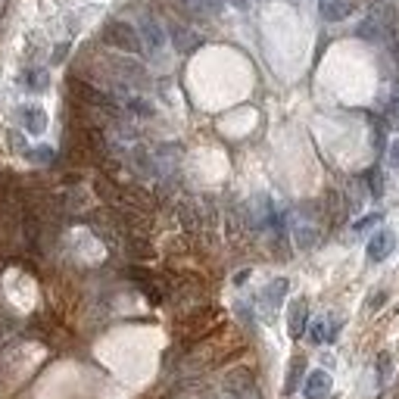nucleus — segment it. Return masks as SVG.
Instances as JSON below:
<instances>
[{
	"label": "nucleus",
	"instance_id": "nucleus-1",
	"mask_svg": "<svg viewBox=\"0 0 399 399\" xmlns=\"http://www.w3.org/2000/svg\"><path fill=\"white\" fill-rule=\"evenodd\" d=\"M103 44L116 47V50H122V53H141L144 50L137 28L128 26V22H122V19H110L107 26H103Z\"/></svg>",
	"mask_w": 399,
	"mask_h": 399
},
{
	"label": "nucleus",
	"instance_id": "nucleus-2",
	"mask_svg": "<svg viewBox=\"0 0 399 399\" xmlns=\"http://www.w3.org/2000/svg\"><path fill=\"white\" fill-rule=\"evenodd\" d=\"M225 393L231 399H262L259 393V381L247 368H234L225 378Z\"/></svg>",
	"mask_w": 399,
	"mask_h": 399
},
{
	"label": "nucleus",
	"instance_id": "nucleus-3",
	"mask_svg": "<svg viewBox=\"0 0 399 399\" xmlns=\"http://www.w3.org/2000/svg\"><path fill=\"white\" fill-rule=\"evenodd\" d=\"M393 250H396V234L390 228H381L368 240V262H384V259L393 256Z\"/></svg>",
	"mask_w": 399,
	"mask_h": 399
},
{
	"label": "nucleus",
	"instance_id": "nucleus-4",
	"mask_svg": "<svg viewBox=\"0 0 399 399\" xmlns=\"http://www.w3.org/2000/svg\"><path fill=\"white\" fill-rule=\"evenodd\" d=\"M331 390H334V381H331L328 371L315 368V371L306 374V381H303V396L306 399H328Z\"/></svg>",
	"mask_w": 399,
	"mask_h": 399
},
{
	"label": "nucleus",
	"instance_id": "nucleus-5",
	"mask_svg": "<svg viewBox=\"0 0 399 399\" xmlns=\"http://www.w3.org/2000/svg\"><path fill=\"white\" fill-rule=\"evenodd\" d=\"M137 35H141V44H144V50H150V53H159L162 47H166V28L159 26L156 19H141V28H137Z\"/></svg>",
	"mask_w": 399,
	"mask_h": 399
},
{
	"label": "nucleus",
	"instance_id": "nucleus-6",
	"mask_svg": "<svg viewBox=\"0 0 399 399\" xmlns=\"http://www.w3.org/2000/svg\"><path fill=\"white\" fill-rule=\"evenodd\" d=\"M16 116H19V125L26 128L28 134H44V128H47V112L35 107V103H26V107H19L16 110Z\"/></svg>",
	"mask_w": 399,
	"mask_h": 399
},
{
	"label": "nucleus",
	"instance_id": "nucleus-7",
	"mask_svg": "<svg viewBox=\"0 0 399 399\" xmlns=\"http://www.w3.org/2000/svg\"><path fill=\"white\" fill-rule=\"evenodd\" d=\"M306 328H309V303H306V299H293V303H290V315H287L290 337H303Z\"/></svg>",
	"mask_w": 399,
	"mask_h": 399
},
{
	"label": "nucleus",
	"instance_id": "nucleus-8",
	"mask_svg": "<svg viewBox=\"0 0 399 399\" xmlns=\"http://www.w3.org/2000/svg\"><path fill=\"white\" fill-rule=\"evenodd\" d=\"M353 0H319V13H321V19H328V22H344L353 16Z\"/></svg>",
	"mask_w": 399,
	"mask_h": 399
},
{
	"label": "nucleus",
	"instance_id": "nucleus-9",
	"mask_svg": "<svg viewBox=\"0 0 399 399\" xmlns=\"http://www.w3.org/2000/svg\"><path fill=\"white\" fill-rule=\"evenodd\" d=\"M287 287H290V281H287V278H275V281L262 290V299H259V303H262V306L268 309V312H275V309L281 306V299L287 297Z\"/></svg>",
	"mask_w": 399,
	"mask_h": 399
},
{
	"label": "nucleus",
	"instance_id": "nucleus-10",
	"mask_svg": "<svg viewBox=\"0 0 399 399\" xmlns=\"http://www.w3.org/2000/svg\"><path fill=\"white\" fill-rule=\"evenodd\" d=\"M306 381V359L303 356H293L290 359V368H287V381H284V393H297L299 384Z\"/></svg>",
	"mask_w": 399,
	"mask_h": 399
},
{
	"label": "nucleus",
	"instance_id": "nucleus-11",
	"mask_svg": "<svg viewBox=\"0 0 399 399\" xmlns=\"http://www.w3.org/2000/svg\"><path fill=\"white\" fill-rule=\"evenodd\" d=\"M172 38H175V47H178L181 53H193V50H197V47L203 44V38L193 35V31L187 28V26H175V28H172Z\"/></svg>",
	"mask_w": 399,
	"mask_h": 399
},
{
	"label": "nucleus",
	"instance_id": "nucleus-12",
	"mask_svg": "<svg viewBox=\"0 0 399 399\" xmlns=\"http://www.w3.org/2000/svg\"><path fill=\"white\" fill-rule=\"evenodd\" d=\"M187 4H191L193 16H209V19H213V16H222L228 6L225 0H187Z\"/></svg>",
	"mask_w": 399,
	"mask_h": 399
},
{
	"label": "nucleus",
	"instance_id": "nucleus-13",
	"mask_svg": "<svg viewBox=\"0 0 399 399\" xmlns=\"http://www.w3.org/2000/svg\"><path fill=\"white\" fill-rule=\"evenodd\" d=\"M47 81H50V78H47V72H44V69H28L26 75H22V85H26L31 94L44 91V87H47Z\"/></svg>",
	"mask_w": 399,
	"mask_h": 399
},
{
	"label": "nucleus",
	"instance_id": "nucleus-14",
	"mask_svg": "<svg viewBox=\"0 0 399 399\" xmlns=\"http://www.w3.org/2000/svg\"><path fill=\"white\" fill-rule=\"evenodd\" d=\"M374 371H378V387H387L390 374H393V356H390L387 349L378 356V362H374Z\"/></svg>",
	"mask_w": 399,
	"mask_h": 399
},
{
	"label": "nucleus",
	"instance_id": "nucleus-15",
	"mask_svg": "<svg viewBox=\"0 0 399 399\" xmlns=\"http://www.w3.org/2000/svg\"><path fill=\"white\" fill-rule=\"evenodd\" d=\"M128 110L141 112V116H153V107L147 100H141V97H134V100H128Z\"/></svg>",
	"mask_w": 399,
	"mask_h": 399
},
{
	"label": "nucleus",
	"instance_id": "nucleus-16",
	"mask_svg": "<svg viewBox=\"0 0 399 399\" xmlns=\"http://www.w3.org/2000/svg\"><path fill=\"white\" fill-rule=\"evenodd\" d=\"M28 156L35 159V162H50V159H53V150H50V147H35Z\"/></svg>",
	"mask_w": 399,
	"mask_h": 399
},
{
	"label": "nucleus",
	"instance_id": "nucleus-17",
	"mask_svg": "<svg viewBox=\"0 0 399 399\" xmlns=\"http://www.w3.org/2000/svg\"><path fill=\"white\" fill-rule=\"evenodd\" d=\"M378 222H381V213H371V216L359 218V222H356L353 228H356V231H368V228H371V225H378Z\"/></svg>",
	"mask_w": 399,
	"mask_h": 399
},
{
	"label": "nucleus",
	"instance_id": "nucleus-18",
	"mask_svg": "<svg viewBox=\"0 0 399 399\" xmlns=\"http://www.w3.org/2000/svg\"><path fill=\"white\" fill-rule=\"evenodd\" d=\"M384 193V178H378V172H371V197Z\"/></svg>",
	"mask_w": 399,
	"mask_h": 399
},
{
	"label": "nucleus",
	"instance_id": "nucleus-19",
	"mask_svg": "<svg viewBox=\"0 0 399 399\" xmlns=\"http://www.w3.org/2000/svg\"><path fill=\"white\" fill-rule=\"evenodd\" d=\"M387 303V293L384 290H378V293H371V299H368V309H381Z\"/></svg>",
	"mask_w": 399,
	"mask_h": 399
},
{
	"label": "nucleus",
	"instance_id": "nucleus-20",
	"mask_svg": "<svg viewBox=\"0 0 399 399\" xmlns=\"http://www.w3.org/2000/svg\"><path fill=\"white\" fill-rule=\"evenodd\" d=\"M390 166L399 169V137H396L393 144H390Z\"/></svg>",
	"mask_w": 399,
	"mask_h": 399
},
{
	"label": "nucleus",
	"instance_id": "nucleus-21",
	"mask_svg": "<svg viewBox=\"0 0 399 399\" xmlns=\"http://www.w3.org/2000/svg\"><path fill=\"white\" fill-rule=\"evenodd\" d=\"M225 4H231L234 10H250V4H253V0H225Z\"/></svg>",
	"mask_w": 399,
	"mask_h": 399
},
{
	"label": "nucleus",
	"instance_id": "nucleus-22",
	"mask_svg": "<svg viewBox=\"0 0 399 399\" xmlns=\"http://www.w3.org/2000/svg\"><path fill=\"white\" fill-rule=\"evenodd\" d=\"M69 53V44H60L56 47V53H53V63H63V56Z\"/></svg>",
	"mask_w": 399,
	"mask_h": 399
},
{
	"label": "nucleus",
	"instance_id": "nucleus-23",
	"mask_svg": "<svg viewBox=\"0 0 399 399\" xmlns=\"http://www.w3.org/2000/svg\"><path fill=\"white\" fill-rule=\"evenodd\" d=\"M247 278H250V268H243V272H238V275H234V284H243Z\"/></svg>",
	"mask_w": 399,
	"mask_h": 399
}]
</instances>
